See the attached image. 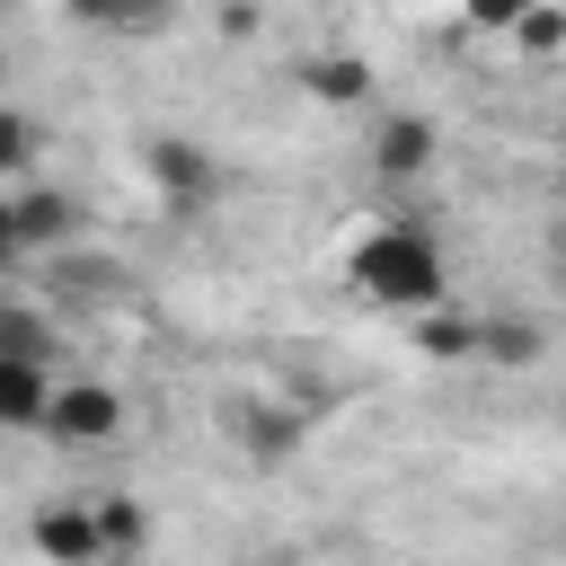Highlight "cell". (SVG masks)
<instances>
[{"label":"cell","mask_w":566,"mask_h":566,"mask_svg":"<svg viewBox=\"0 0 566 566\" xmlns=\"http://www.w3.org/2000/svg\"><path fill=\"white\" fill-rule=\"evenodd\" d=\"M557 416H566V398H557Z\"/></svg>","instance_id":"20"},{"label":"cell","mask_w":566,"mask_h":566,"mask_svg":"<svg viewBox=\"0 0 566 566\" xmlns=\"http://www.w3.org/2000/svg\"><path fill=\"white\" fill-rule=\"evenodd\" d=\"M142 177H150V195H159L168 212H195V203L221 195V159H212V142H195V133H142Z\"/></svg>","instance_id":"2"},{"label":"cell","mask_w":566,"mask_h":566,"mask_svg":"<svg viewBox=\"0 0 566 566\" xmlns=\"http://www.w3.org/2000/svg\"><path fill=\"white\" fill-rule=\"evenodd\" d=\"M35 150H44V133H35V115H0V168H9V186H27V168H35Z\"/></svg>","instance_id":"16"},{"label":"cell","mask_w":566,"mask_h":566,"mask_svg":"<svg viewBox=\"0 0 566 566\" xmlns=\"http://www.w3.org/2000/svg\"><path fill=\"white\" fill-rule=\"evenodd\" d=\"M433 150H442V133H433L424 115H371L363 159H371L380 186H424V177H433Z\"/></svg>","instance_id":"6"},{"label":"cell","mask_w":566,"mask_h":566,"mask_svg":"<svg viewBox=\"0 0 566 566\" xmlns=\"http://www.w3.org/2000/svg\"><path fill=\"white\" fill-rule=\"evenodd\" d=\"M97 522H106V566H133L150 548V504L124 486H97Z\"/></svg>","instance_id":"11"},{"label":"cell","mask_w":566,"mask_h":566,"mask_svg":"<svg viewBox=\"0 0 566 566\" xmlns=\"http://www.w3.org/2000/svg\"><path fill=\"white\" fill-rule=\"evenodd\" d=\"M71 239H80V203L62 186H9V203H0L9 256H71Z\"/></svg>","instance_id":"3"},{"label":"cell","mask_w":566,"mask_h":566,"mask_svg":"<svg viewBox=\"0 0 566 566\" xmlns=\"http://www.w3.org/2000/svg\"><path fill=\"white\" fill-rule=\"evenodd\" d=\"M539 354H548V327H539V318H522V310H486V318H478V363L531 371Z\"/></svg>","instance_id":"9"},{"label":"cell","mask_w":566,"mask_h":566,"mask_svg":"<svg viewBox=\"0 0 566 566\" xmlns=\"http://www.w3.org/2000/svg\"><path fill=\"white\" fill-rule=\"evenodd\" d=\"M80 27H97V35H159L168 18H177V0H62Z\"/></svg>","instance_id":"12"},{"label":"cell","mask_w":566,"mask_h":566,"mask_svg":"<svg viewBox=\"0 0 566 566\" xmlns=\"http://www.w3.org/2000/svg\"><path fill=\"white\" fill-rule=\"evenodd\" d=\"M133 424V398L115 380H88V371H62V398H53V442H124Z\"/></svg>","instance_id":"5"},{"label":"cell","mask_w":566,"mask_h":566,"mask_svg":"<svg viewBox=\"0 0 566 566\" xmlns=\"http://www.w3.org/2000/svg\"><path fill=\"white\" fill-rule=\"evenodd\" d=\"M531 9H539V0H460V18H469L478 35H513Z\"/></svg>","instance_id":"17"},{"label":"cell","mask_w":566,"mask_h":566,"mask_svg":"<svg viewBox=\"0 0 566 566\" xmlns=\"http://www.w3.org/2000/svg\"><path fill=\"white\" fill-rule=\"evenodd\" d=\"M292 80H301V97H318V106H363V97H371V62H363V53H301Z\"/></svg>","instance_id":"8"},{"label":"cell","mask_w":566,"mask_h":566,"mask_svg":"<svg viewBox=\"0 0 566 566\" xmlns=\"http://www.w3.org/2000/svg\"><path fill=\"white\" fill-rule=\"evenodd\" d=\"M548 256H557V265H566V221H548Z\"/></svg>","instance_id":"18"},{"label":"cell","mask_w":566,"mask_h":566,"mask_svg":"<svg viewBox=\"0 0 566 566\" xmlns=\"http://www.w3.org/2000/svg\"><path fill=\"white\" fill-rule=\"evenodd\" d=\"M0 354H27V363H53V354H62V345H53V327H44V310H35L27 292H18V301H9V318H0Z\"/></svg>","instance_id":"14"},{"label":"cell","mask_w":566,"mask_h":566,"mask_svg":"<svg viewBox=\"0 0 566 566\" xmlns=\"http://www.w3.org/2000/svg\"><path fill=\"white\" fill-rule=\"evenodd\" d=\"M230 433H239V451H248V460H265V469H274V460H292V451H301V433H310V424H301V407L256 398V407H239V424H230Z\"/></svg>","instance_id":"10"},{"label":"cell","mask_w":566,"mask_h":566,"mask_svg":"<svg viewBox=\"0 0 566 566\" xmlns=\"http://www.w3.org/2000/svg\"><path fill=\"white\" fill-rule=\"evenodd\" d=\"M265 566H310V557H265Z\"/></svg>","instance_id":"19"},{"label":"cell","mask_w":566,"mask_h":566,"mask_svg":"<svg viewBox=\"0 0 566 566\" xmlns=\"http://www.w3.org/2000/svg\"><path fill=\"white\" fill-rule=\"evenodd\" d=\"M407 336L424 363H478V318H460V310H424V318H407Z\"/></svg>","instance_id":"13"},{"label":"cell","mask_w":566,"mask_h":566,"mask_svg":"<svg viewBox=\"0 0 566 566\" xmlns=\"http://www.w3.org/2000/svg\"><path fill=\"white\" fill-rule=\"evenodd\" d=\"M27 548L44 566H106V522H97V495H44L27 513Z\"/></svg>","instance_id":"4"},{"label":"cell","mask_w":566,"mask_h":566,"mask_svg":"<svg viewBox=\"0 0 566 566\" xmlns=\"http://www.w3.org/2000/svg\"><path fill=\"white\" fill-rule=\"evenodd\" d=\"M345 283H354L371 310L424 318V310H442L451 265H442V239H433L424 221L389 212V221H371V230H354V239H345Z\"/></svg>","instance_id":"1"},{"label":"cell","mask_w":566,"mask_h":566,"mask_svg":"<svg viewBox=\"0 0 566 566\" xmlns=\"http://www.w3.org/2000/svg\"><path fill=\"white\" fill-rule=\"evenodd\" d=\"M504 44H513L522 62H548V53H566V0H539V9H531V18L504 35Z\"/></svg>","instance_id":"15"},{"label":"cell","mask_w":566,"mask_h":566,"mask_svg":"<svg viewBox=\"0 0 566 566\" xmlns=\"http://www.w3.org/2000/svg\"><path fill=\"white\" fill-rule=\"evenodd\" d=\"M53 398H62V371L53 363H27V354H0V416L44 433L53 424Z\"/></svg>","instance_id":"7"}]
</instances>
